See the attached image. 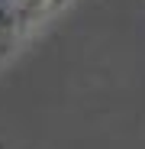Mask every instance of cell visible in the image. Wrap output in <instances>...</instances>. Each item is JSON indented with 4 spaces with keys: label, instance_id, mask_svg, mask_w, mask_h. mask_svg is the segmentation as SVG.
<instances>
[{
    "label": "cell",
    "instance_id": "obj_1",
    "mask_svg": "<svg viewBox=\"0 0 145 149\" xmlns=\"http://www.w3.org/2000/svg\"><path fill=\"white\" fill-rule=\"evenodd\" d=\"M78 0H0V74Z\"/></svg>",
    "mask_w": 145,
    "mask_h": 149
}]
</instances>
